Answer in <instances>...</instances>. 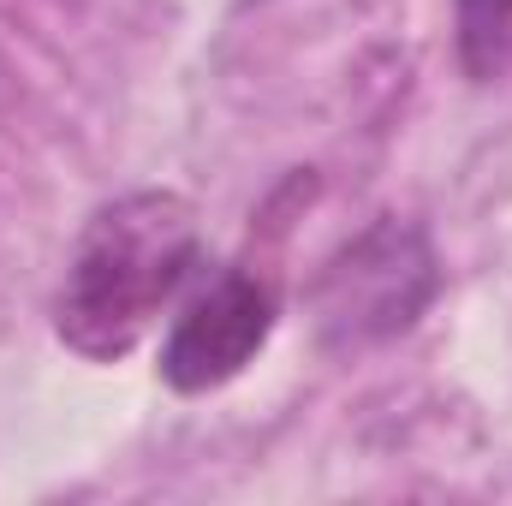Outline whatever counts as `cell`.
Wrapping results in <instances>:
<instances>
[{
  "label": "cell",
  "mask_w": 512,
  "mask_h": 506,
  "mask_svg": "<svg viewBox=\"0 0 512 506\" xmlns=\"http://www.w3.org/2000/svg\"><path fill=\"white\" fill-rule=\"evenodd\" d=\"M197 262L203 227L179 191H126L102 203L72 245L54 298V334L90 364H120L185 292Z\"/></svg>",
  "instance_id": "cell-1"
},
{
  "label": "cell",
  "mask_w": 512,
  "mask_h": 506,
  "mask_svg": "<svg viewBox=\"0 0 512 506\" xmlns=\"http://www.w3.org/2000/svg\"><path fill=\"white\" fill-rule=\"evenodd\" d=\"M435 286H441V268H435L429 239L411 221L382 215L376 227H364L352 245H340L322 262L310 286V316H316L322 346L364 352L405 334L429 310Z\"/></svg>",
  "instance_id": "cell-2"
},
{
  "label": "cell",
  "mask_w": 512,
  "mask_h": 506,
  "mask_svg": "<svg viewBox=\"0 0 512 506\" xmlns=\"http://www.w3.org/2000/svg\"><path fill=\"white\" fill-rule=\"evenodd\" d=\"M268 334H274V286L245 268H227L173 316L161 346V381L173 393L227 387L233 376H245Z\"/></svg>",
  "instance_id": "cell-3"
},
{
  "label": "cell",
  "mask_w": 512,
  "mask_h": 506,
  "mask_svg": "<svg viewBox=\"0 0 512 506\" xmlns=\"http://www.w3.org/2000/svg\"><path fill=\"white\" fill-rule=\"evenodd\" d=\"M453 30L471 84H495L512 72V0H453Z\"/></svg>",
  "instance_id": "cell-4"
}]
</instances>
